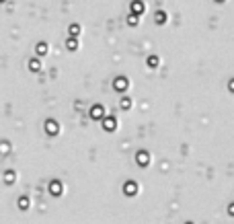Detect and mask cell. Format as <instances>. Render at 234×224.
I'll list each match as a JSON object with an SVG mask.
<instances>
[{
    "label": "cell",
    "mask_w": 234,
    "mask_h": 224,
    "mask_svg": "<svg viewBox=\"0 0 234 224\" xmlns=\"http://www.w3.org/2000/svg\"><path fill=\"white\" fill-rule=\"evenodd\" d=\"M70 31H72V33H80V27H78V25H72Z\"/></svg>",
    "instance_id": "obj_7"
},
{
    "label": "cell",
    "mask_w": 234,
    "mask_h": 224,
    "mask_svg": "<svg viewBox=\"0 0 234 224\" xmlns=\"http://www.w3.org/2000/svg\"><path fill=\"white\" fill-rule=\"evenodd\" d=\"M132 8H134L136 12H142V10H144V6H142V2H134V6H132Z\"/></svg>",
    "instance_id": "obj_3"
},
{
    "label": "cell",
    "mask_w": 234,
    "mask_h": 224,
    "mask_svg": "<svg viewBox=\"0 0 234 224\" xmlns=\"http://www.w3.org/2000/svg\"><path fill=\"white\" fill-rule=\"evenodd\" d=\"M90 115H92V117H101V115H103V109H101V107H92Z\"/></svg>",
    "instance_id": "obj_1"
},
{
    "label": "cell",
    "mask_w": 234,
    "mask_h": 224,
    "mask_svg": "<svg viewBox=\"0 0 234 224\" xmlns=\"http://www.w3.org/2000/svg\"><path fill=\"white\" fill-rule=\"evenodd\" d=\"M117 91H123V88H125V80H123V78H119V80H117V86H115Z\"/></svg>",
    "instance_id": "obj_2"
},
{
    "label": "cell",
    "mask_w": 234,
    "mask_h": 224,
    "mask_svg": "<svg viewBox=\"0 0 234 224\" xmlns=\"http://www.w3.org/2000/svg\"><path fill=\"white\" fill-rule=\"evenodd\" d=\"M230 91H234V80H232V82H230Z\"/></svg>",
    "instance_id": "obj_9"
},
{
    "label": "cell",
    "mask_w": 234,
    "mask_h": 224,
    "mask_svg": "<svg viewBox=\"0 0 234 224\" xmlns=\"http://www.w3.org/2000/svg\"><path fill=\"white\" fill-rule=\"evenodd\" d=\"M156 21H158V23H164V12H158V14H156Z\"/></svg>",
    "instance_id": "obj_6"
},
{
    "label": "cell",
    "mask_w": 234,
    "mask_h": 224,
    "mask_svg": "<svg viewBox=\"0 0 234 224\" xmlns=\"http://www.w3.org/2000/svg\"><path fill=\"white\" fill-rule=\"evenodd\" d=\"M37 52L43 56V52H47V45H45V43H39V45H37Z\"/></svg>",
    "instance_id": "obj_4"
},
{
    "label": "cell",
    "mask_w": 234,
    "mask_h": 224,
    "mask_svg": "<svg viewBox=\"0 0 234 224\" xmlns=\"http://www.w3.org/2000/svg\"><path fill=\"white\" fill-rule=\"evenodd\" d=\"M129 105H132V101H129V99H123V101H121V107H123V109H127Z\"/></svg>",
    "instance_id": "obj_5"
},
{
    "label": "cell",
    "mask_w": 234,
    "mask_h": 224,
    "mask_svg": "<svg viewBox=\"0 0 234 224\" xmlns=\"http://www.w3.org/2000/svg\"><path fill=\"white\" fill-rule=\"evenodd\" d=\"M105 125H107V127H115V121H113V117H111V121L107 119V121H105Z\"/></svg>",
    "instance_id": "obj_8"
}]
</instances>
